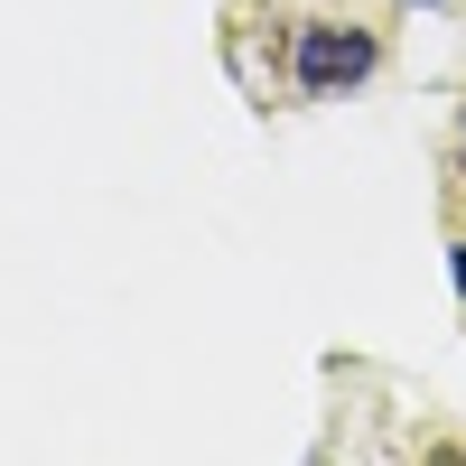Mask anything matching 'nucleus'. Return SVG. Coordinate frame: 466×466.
Returning <instances> with one entry per match:
<instances>
[{"label":"nucleus","instance_id":"nucleus-2","mask_svg":"<svg viewBox=\"0 0 466 466\" xmlns=\"http://www.w3.org/2000/svg\"><path fill=\"white\" fill-rule=\"evenodd\" d=\"M448 280H457V308H466V243H448Z\"/></svg>","mask_w":466,"mask_h":466},{"label":"nucleus","instance_id":"nucleus-1","mask_svg":"<svg viewBox=\"0 0 466 466\" xmlns=\"http://www.w3.org/2000/svg\"><path fill=\"white\" fill-rule=\"evenodd\" d=\"M382 75V28L364 19H299L289 28V94L299 103H336Z\"/></svg>","mask_w":466,"mask_h":466},{"label":"nucleus","instance_id":"nucleus-4","mask_svg":"<svg viewBox=\"0 0 466 466\" xmlns=\"http://www.w3.org/2000/svg\"><path fill=\"white\" fill-rule=\"evenodd\" d=\"M457 168H466V131H457Z\"/></svg>","mask_w":466,"mask_h":466},{"label":"nucleus","instance_id":"nucleus-3","mask_svg":"<svg viewBox=\"0 0 466 466\" xmlns=\"http://www.w3.org/2000/svg\"><path fill=\"white\" fill-rule=\"evenodd\" d=\"M401 10H439V0H401Z\"/></svg>","mask_w":466,"mask_h":466}]
</instances>
